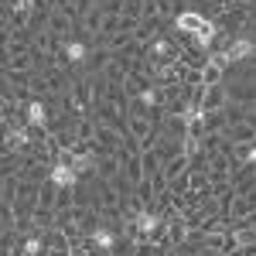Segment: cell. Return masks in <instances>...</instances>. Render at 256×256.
Masks as SVG:
<instances>
[{"mask_svg":"<svg viewBox=\"0 0 256 256\" xmlns=\"http://www.w3.org/2000/svg\"><path fill=\"white\" fill-rule=\"evenodd\" d=\"M79 171L72 168V160H68V150H62L58 158L52 160V168H48V181L58 188V192H72L76 184H79Z\"/></svg>","mask_w":256,"mask_h":256,"instance_id":"obj_1","label":"cell"},{"mask_svg":"<svg viewBox=\"0 0 256 256\" xmlns=\"http://www.w3.org/2000/svg\"><path fill=\"white\" fill-rule=\"evenodd\" d=\"M20 116H24V123H28L34 134H44V130H48V106H44V99H24Z\"/></svg>","mask_w":256,"mask_h":256,"instance_id":"obj_2","label":"cell"},{"mask_svg":"<svg viewBox=\"0 0 256 256\" xmlns=\"http://www.w3.org/2000/svg\"><path fill=\"white\" fill-rule=\"evenodd\" d=\"M229 58H232V65L236 62H246V58H256V38H250V34H236V38L229 41Z\"/></svg>","mask_w":256,"mask_h":256,"instance_id":"obj_3","label":"cell"},{"mask_svg":"<svg viewBox=\"0 0 256 256\" xmlns=\"http://www.w3.org/2000/svg\"><path fill=\"white\" fill-rule=\"evenodd\" d=\"M58 48H62V55H65L68 65H86V62H89V48H86V41H79V38H65Z\"/></svg>","mask_w":256,"mask_h":256,"instance_id":"obj_4","label":"cell"},{"mask_svg":"<svg viewBox=\"0 0 256 256\" xmlns=\"http://www.w3.org/2000/svg\"><path fill=\"white\" fill-rule=\"evenodd\" d=\"M202 20H205L202 10H178V14H174V31H181V34L192 38L198 28H202Z\"/></svg>","mask_w":256,"mask_h":256,"instance_id":"obj_5","label":"cell"},{"mask_svg":"<svg viewBox=\"0 0 256 256\" xmlns=\"http://www.w3.org/2000/svg\"><path fill=\"white\" fill-rule=\"evenodd\" d=\"M89 242H92V250H99V253H113L116 250V232L106 229V226H96L89 232Z\"/></svg>","mask_w":256,"mask_h":256,"instance_id":"obj_6","label":"cell"},{"mask_svg":"<svg viewBox=\"0 0 256 256\" xmlns=\"http://www.w3.org/2000/svg\"><path fill=\"white\" fill-rule=\"evenodd\" d=\"M216 34H218V24L205 18V20H202V28L192 34V41H195V48H202V52H212V41H216Z\"/></svg>","mask_w":256,"mask_h":256,"instance_id":"obj_7","label":"cell"},{"mask_svg":"<svg viewBox=\"0 0 256 256\" xmlns=\"http://www.w3.org/2000/svg\"><path fill=\"white\" fill-rule=\"evenodd\" d=\"M232 158H236V168H256V140L232 144Z\"/></svg>","mask_w":256,"mask_h":256,"instance_id":"obj_8","label":"cell"},{"mask_svg":"<svg viewBox=\"0 0 256 256\" xmlns=\"http://www.w3.org/2000/svg\"><path fill=\"white\" fill-rule=\"evenodd\" d=\"M44 253V239L41 232H28V236L20 239V256H41Z\"/></svg>","mask_w":256,"mask_h":256,"instance_id":"obj_9","label":"cell"},{"mask_svg":"<svg viewBox=\"0 0 256 256\" xmlns=\"http://www.w3.org/2000/svg\"><path fill=\"white\" fill-rule=\"evenodd\" d=\"M232 4H250V0H232Z\"/></svg>","mask_w":256,"mask_h":256,"instance_id":"obj_10","label":"cell"}]
</instances>
